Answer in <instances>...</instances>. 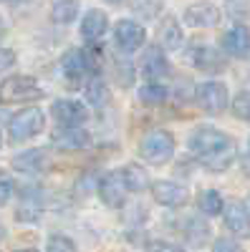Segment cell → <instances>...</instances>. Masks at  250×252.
Here are the masks:
<instances>
[{
	"mask_svg": "<svg viewBox=\"0 0 250 252\" xmlns=\"http://www.w3.org/2000/svg\"><path fill=\"white\" fill-rule=\"evenodd\" d=\"M225 209V202L220 197V192H215V189H207V192L200 194V212L207 215V217H215V215H222Z\"/></svg>",
	"mask_w": 250,
	"mask_h": 252,
	"instance_id": "d4e9b609",
	"label": "cell"
},
{
	"mask_svg": "<svg viewBox=\"0 0 250 252\" xmlns=\"http://www.w3.org/2000/svg\"><path fill=\"white\" fill-rule=\"evenodd\" d=\"M121 177H124V184H127L129 192H144L147 187H152L149 184V174H147V169H144L142 164H127L121 169Z\"/></svg>",
	"mask_w": 250,
	"mask_h": 252,
	"instance_id": "44dd1931",
	"label": "cell"
},
{
	"mask_svg": "<svg viewBox=\"0 0 250 252\" xmlns=\"http://www.w3.org/2000/svg\"><path fill=\"white\" fill-rule=\"evenodd\" d=\"M104 3H111V5H121L124 0H104Z\"/></svg>",
	"mask_w": 250,
	"mask_h": 252,
	"instance_id": "836d02e7",
	"label": "cell"
},
{
	"mask_svg": "<svg viewBox=\"0 0 250 252\" xmlns=\"http://www.w3.org/2000/svg\"><path fill=\"white\" fill-rule=\"evenodd\" d=\"M192 157L210 172H225L238 157V144L230 134L213 126H200L190 136Z\"/></svg>",
	"mask_w": 250,
	"mask_h": 252,
	"instance_id": "6da1fadb",
	"label": "cell"
},
{
	"mask_svg": "<svg viewBox=\"0 0 250 252\" xmlns=\"http://www.w3.org/2000/svg\"><path fill=\"white\" fill-rule=\"evenodd\" d=\"M190 56H192V63H195L200 71H205V73H220L227 66L222 53L215 51V48H210V46H197V48H192Z\"/></svg>",
	"mask_w": 250,
	"mask_h": 252,
	"instance_id": "e0dca14e",
	"label": "cell"
},
{
	"mask_svg": "<svg viewBox=\"0 0 250 252\" xmlns=\"http://www.w3.org/2000/svg\"><path fill=\"white\" fill-rule=\"evenodd\" d=\"M13 63H15V53L10 48H0V73L13 68Z\"/></svg>",
	"mask_w": 250,
	"mask_h": 252,
	"instance_id": "1f68e13d",
	"label": "cell"
},
{
	"mask_svg": "<svg viewBox=\"0 0 250 252\" xmlns=\"http://www.w3.org/2000/svg\"><path fill=\"white\" fill-rule=\"evenodd\" d=\"M18 252H36V250H18Z\"/></svg>",
	"mask_w": 250,
	"mask_h": 252,
	"instance_id": "d590c367",
	"label": "cell"
},
{
	"mask_svg": "<svg viewBox=\"0 0 250 252\" xmlns=\"http://www.w3.org/2000/svg\"><path fill=\"white\" fill-rule=\"evenodd\" d=\"M13 189H15V182L8 172H0V207H5L13 197Z\"/></svg>",
	"mask_w": 250,
	"mask_h": 252,
	"instance_id": "f1b7e54d",
	"label": "cell"
},
{
	"mask_svg": "<svg viewBox=\"0 0 250 252\" xmlns=\"http://www.w3.org/2000/svg\"><path fill=\"white\" fill-rule=\"evenodd\" d=\"M127 184H124V177L121 172H109L99 179V197L101 202L111 207V209H119L124 207V199H127Z\"/></svg>",
	"mask_w": 250,
	"mask_h": 252,
	"instance_id": "ba28073f",
	"label": "cell"
},
{
	"mask_svg": "<svg viewBox=\"0 0 250 252\" xmlns=\"http://www.w3.org/2000/svg\"><path fill=\"white\" fill-rule=\"evenodd\" d=\"M3 33H5V23H3V18H0V38H3Z\"/></svg>",
	"mask_w": 250,
	"mask_h": 252,
	"instance_id": "d6a6232c",
	"label": "cell"
},
{
	"mask_svg": "<svg viewBox=\"0 0 250 252\" xmlns=\"http://www.w3.org/2000/svg\"><path fill=\"white\" fill-rule=\"evenodd\" d=\"M182 20L190 28H213L220 23V8L207 3V0H200V3H192L190 8H184Z\"/></svg>",
	"mask_w": 250,
	"mask_h": 252,
	"instance_id": "8fae6325",
	"label": "cell"
},
{
	"mask_svg": "<svg viewBox=\"0 0 250 252\" xmlns=\"http://www.w3.org/2000/svg\"><path fill=\"white\" fill-rule=\"evenodd\" d=\"M222 217H225V227L230 229L235 237H250V207L245 202H227L222 209Z\"/></svg>",
	"mask_w": 250,
	"mask_h": 252,
	"instance_id": "30bf717a",
	"label": "cell"
},
{
	"mask_svg": "<svg viewBox=\"0 0 250 252\" xmlns=\"http://www.w3.org/2000/svg\"><path fill=\"white\" fill-rule=\"evenodd\" d=\"M152 197L162 207H182L187 202V197H190V192H187V187H182L177 182L159 179L152 184Z\"/></svg>",
	"mask_w": 250,
	"mask_h": 252,
	"instance_id": "4fadbf2b",
	"label": "cell"
},
{
	"mask_svg": "<svg viewBox=\"0 0 250 252\" xmlns=\"http://www.w3.org/2000/svg\"><path fill=\"white\" fill-rule=\"evenodd\" d=\"M213 252H245V250H243L235 240H225V237H220V240L215 242Z\"/></svg>",
	"mask_w": 250,
	"mask_h": 252,
	"instance_id": "4dcf8cb0",
	"label": "cell"
},
{
	"mask_svg": "<svg viewBox=\"0 0 250 252\" xmlns=\"http://www.w3.org/2000/svg\"><path fill=\"white\" fill-rule=\"evenodd\" d=\"M175 149H177V141L172 131L167 129H154L144 134V139L139 141V157L149 164H167L175 157Z\"/></svg>",
	"mask_w": 250,
	"mask_h": 252,
	"instance_id": "277c9868",
	"label": "cell"
},
{
	"mask_svg": "<svg viewBox=\"0 0 250 252\" xmlns=\"http://www.w3.org/2000/svg\"><path fill=\"white\" fill-rule=\"evenodd\" d=\"M248 207H250V199H248Z\"/></svg>",
	"mask_w": 250,
	"mask_h": 252,
	"instance_id": "74e56055",
	"label": "cell"
},
{
	"mask_svg": "<svg viewBox=\"0 0 250 252\" xmlns=\"http://www.w3.org/2000/svg\"><path fill=\"white\" fill-rule=\"evenodd\" d=\"M144 40H147V33L139 23L134 20H119L116 28H114V43L119 51L124 53H134L144 46Z\"/></svg>",
	"mask_w": 250,
	"mask_h": 252,
	"instance_id": "9c48e42d",
	"label": "cell"
},
{
	"mask_svg": "<svg viewBox=\"0 0 250 252\" xmlns=\"http://www.w3.org/2000/svg\"><path fill=\"white\" fill-rule=\"evenodd\" d=\"M40 215H43V204H40V199L36 197V192H26L23 197H20V207L15 217L23 220V222H36Z\"/></svg>",
	"mask_w": 250,
	"mask_h": 252,
	"instance_id": "7402d4cb",
	"label": "cell"
},
{
	"mask_svg": "<svg viewBox=\"0 0 250 252\" xmlns=\"http://www.w3.org/2000/svg\"><path fill=\"white\" fill-rule=\"evenodd\" d=\"M48 164V154L43 149H28L23 154H15L13 157V169L23 172V174H38L43 172Z\"/></svg>",
	"mask_w": 250,
	"mask_h": 252,
	"instance_id": "ac0fdd59",
	"label": "cell"
},
{
	"mask_svg": "<svg viewBox=\"0 0 250 252\" xmlns=\"http://www.w3.org/2000/svg\"><path fill=\"white\" fill-rule=\"evenodd\" d=\"M78 15V3L76 0H56L53 8H51V20L58 26H69L73 23Z\"/></svg>",
	"mask_w": 250,
	"mask_h": 252,
	"instance_id": "603a6c76",
	"label": "cell"
},
{
	"mask_svg": "<svg viewBox=\"0 0 250 252\" xmlns=\"http://www.w3.org/2000/svg\"><path fill=\"white\" fill-rule=\"evenodd\" d=\"M195 101H197V106L205 114L217 116V114H222L227 106H230V94H227L225 83H220V81H205V83H197Z\"/></svg>",
	"mask_w": 250,
	"mask_h": 252,
	"instance_id": "8992f818",
	"label": "cell"
},
{
	"mask_svg": "<svg viewBox=\"0 0 250 252\" xmlns=\"http://www.w3.org/2000/svg\"><path fill=\"white\" fill-rule=\"evenodd\" d=\"M147 252H184L179 245L175 242H164V240H152L147 245Z\"/></svg>",
	"mask_w": 250,
	"mask_h": 252,
	"instance_id": "f546056e",
	"label": "cell"
},
{
	"mask_svg": "<svg viewBox=\"0 0 250 252\" xmlns=\"http://www.w3.org/2000/svg\"><path fill=\"white\" fill-rule=\"evenodd\" d=\"M51 144L64 152H81L91 146V134L81 124H58L51 134Z\"/></svg>",
	"mask_w": 250,
	"mask_h": 252,
	"instance_id": "52a82bcc",
	"label": "cell"
},
{
	"mask_svg": "<svg viewBox=\"0 0 250 252\" xmlns=\"http://www.w3.org/2000/svg\"><path fill=\"white\" fill-rule=\"evenodd\" d=\"M46 252H76V245L66 235H51L48 245H46Z\"/></svg>",
	"mask_w": 250,
	"mask_h": 252,
	"instance_id": "83f0119b",
	"label": "cell"
},
{
	"mask_svg": "<svg viewBox=\"0 0 250 252\" xmlns=\"http://www.w3.org/2000/svg\"><path fill=\"white\" fill-rule=\"evenodd\" d=\"M43 98V89L38 86V81L33 76H8L0 83V103L10 106V103H28V101H38Z\"/></svg>",
	"mask_w": 250,
	"mask_h": 252,
	"instance_id": "3957f363",
	"label": "cell"
},
{
	"mask_svg": "<svg viewBox=\"0 0 250 252\" xmlns=\"http://www.w3.org/2000/svg\"><path fill=\"white\" fill-rule=\"evenodd\" d=\"M139 68H142V73L147 76L149 81L167 78V76H170V61H167V56H164V48L159 43L144 48V56L139 61Z\"/></svg>",
	"mask_w": 250,
	"mask_h": 252,
	"instance_id": "7c38bea8",
	"label": "cell"
},
{
	"mask_svg": "<svg viewBox=\"0 0 250 252\" xmlns=\"http://www.w3.org/2000/svg\"><path fill=\"white\" fill-rule=\"evenodd\" d=\"M109 31V18L104 10H89L81 20V38L86 40V43H96L99 38H104V33Z\"/></svg>",
	"mask_w": 250,
	"mask_h": 252,
	"instance_id": "2e32d148",
	"label": "cell"
},
{
	"mask_svg": "<svg viewBox=\"0 0 250 252\" xmlns=\"http://www.w3.org/2000/svg\"><path fill=\"white\" fill-rule=\"evenodd\" d=\"M220 46L227 56H233V58L250 56V31L245 26H233L227 33H222Z\"/></svg>",
	"mask_w": 250,
	"mask_h": 252,
	"instance_id": "5bb4252c",
	"label": "cell"
},
{
	"mask_svg": "<svg viewBox=\"0 0 250 252\" xmlns=\"http://www.w3.org/2000/svg\"><path fill=\"white\" fill-rule=\"evenodd\" d=\"M43 126H46V114L38 106H28L10 119L8 136H10L13 144H23V141H31L33 136H38L43 131Z\"/></svg>",
	"mask_w": 250,
	"mask_h": 252,
	"instance_id": "5b68a950",
	"label": "cell"
},
{
	"mask_svg": "<svg viewBox=\"0 0 250 252\" xmlns=\"http://www.w3.org/2000/svg\"><path fill=\"white\" fill-rule=\"evenodd\" d=\"M83 98H86L91 106H96V109L107 106V103L111 101V91L107 86V81H104L99 73L86 78V83H83Z\"/></svg>",
	"mask_w": 250,
	"mask_h": 252,
	"instance_id": "ffe728a7",
	"label": "cell"
},
{
	"mask_svg": "<svg viewBox=\"0 0 250 252\" xmlns=\"http://www.w3.org/2000/svg\"><path fill=\"white\" fill-rule=\"evenodd\" d=\"M3 237H5V229H3V227H0V242H3Z\"/></svg>",
	"mask_w": 250,
	"mask_h": 252,
	"instance_id": "e575fe53",
	"label": "cell"
},
{
	"mask_svg": "<svg viewBox=\"0 0 250 252\" xmlns=\"http://www.w3.org/2000/svg\"><path fill=\"white\" fill-rule=\"evenodd\" d=\"M230 109L240 121H250V89H243L235 94V98L230 101Z\"/></svg>",
	"mask_w": 250,
	"mask_h": 252,
	"instance_id": "4316f807",
	"label": "cell"
},
{
	"mask_svg": "<svg viewBox=\"0 0 250 252\" xmlns=\"http://www.w3.org/2000/svg\"><path fill=\"white\" fill-rule=\"evenodd\" d=\"M0 146H3V136H0Z\"/></svg>",
	"mask_w": 250,
	"mask_h": 252,
	"instance_id": "8d00e7d4",
	"label": "cell"
},
{
	"mask_svg": "<svg viewBox=\"0 0 250 252\" xmlns=\"http://www.w3.org/2000/svg\"><path fill=\"white\" fill-rule=\"evenodd\" d=\"M61 73L71 89H78L81 83H86L89 76L99 73V56L91 48H71L61 58Z\"/></svg>",
	"mask_w": 250,
	"mask_h": 252,
	"instance_id": "7a4b0ae2",
	"label": "cell"
},
{
	"mask_svg": "<svg viewBox=\"0 0 250 252\" xmlns=\"http://www.w3.org/2000/svg\"><path fill=\"white\" fill-rule=\"evenodd\" d=\"M51 114L58 124H83L89 119V111L81 101H73V98H58L53 101L51 106Z\"/></svg>",
	"mask_w": 250,
	"mask_h": 252,
	"instance_id": "9a60e30c",
	"label": "cell"
},
{
	"mask_svg": "<svg viewBox=\"0 0 250 252\" xmlns=\"http://www.w3.org/2000/svg\"><path fill=\"white\" fill-rule=\"evenodd\" d=\"M164 98H167V86L159 81H149L139 89V101L144 106H159V103H164Z\"/></svg>",
	"mask_w": 250,
	"mask_h": 252,
	"instance_id": "cb8c5ba5",
	"label": "cell"
},
{
	"mask_svg": "<svg viewBox=\"0 0 250 252\" xmlns=\"http://www.w3.org/2000/svg\"><path fill=\"white\" fill-rule=\"evenodd\" d=\"M157 40L164 51H177L184 40V33H182V26L172 15H167L162 23H159V31H157Z\"/></svg>",
	"mask_w": 250,
	"mask_h": 252,
	"instance_id": "d6986e66",
	"label": "cell"
},
{
	"mask_svg": "<svg viewBox=\"0 0 250 252\" xmlns=\"http://www.w3.org/2000/svg\"><path fill=\"white\" fill-rule=\"evenodd\" d=\"M184 237L190 240L192 245H200V242H205L207 237H210V227H207V222H200L197 217H192V220H187Z\"/></svg>",
	"mask_w": 250,
	"mask_h": 252,
	"instance_id": "484cf974",
	"label": "cell"
}]
</instances>
